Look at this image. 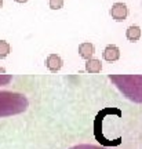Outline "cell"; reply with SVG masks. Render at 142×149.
Wrapping results in <instances>:
<instances>
[{"label": "cell", "instance_id": "6da1fadb", "mask_svg": "<svg viewBox=\"0 0 142 149\" xmlns=\"http://www.w3.org/2000/svg\"><path fill=\"white\" fill-rule=\"evenodd\" d=\"M109 80L127 100L142 104V74H109Z\"/></svg>", "mask_w": 142, "mask_h": 149}, {"label": "cell", "instance_id": "7a4b0ae2", "mask_svg": "<svg viewBox=\"0 0 142 149\" xmlns=\"http://www.w3.org/2000/svg\"><path fill=\"white\" fill-rule=\"evenodd\" d=\"M28 107L26 95L15 91H0V117L19 115L26 111Z\"/></svg>", "mask_w": 142, "mask_h": 149}, {"label": "cell", "instance_id": "3957f363", "mask_svg": "<svg viewBox=\"0 0 142 149\" xmlns=\"http://www.w3.org/2000/svg\"><path fill=\"white\" fill-rule=\"evenodd\" d=\"M109 14H111V17L115 21L121 22L124 21L127 18V15H128V8H127V6L124 3H115L112 6Z\"/></svg>", "mask_w": 142, "mask_h": 149}, {"label": "cell", "instance_id": "277c9868", "mask_svg": "<svg viewBox=\"0 0 142 149\" xmlns=\"http://www.w3.org/2000/svg\"><path fill=\"white\" fill-rule=\"evenodd\" d=\"M62 58L59 57V55H57V54H50L47 57V59H46V66H47V69L50 70V72H58V70L62 68Z\"/></svg>", "mask_w": 142, "mask_h": 149}, {"label": "cell", "instance_id": "5b68a950", "mask_svg": "<svg viewBox=\"0 0 142 149\" xmlns=\"http://www.w3.org/2000/svg\"><path fill=\"white\" fill-rule=\"evenodd\" d=\"M102 57L108 62H115V61L120 58V50L116 46H113V44H109V46L105 47L104 53H102Z\"/></svg>", "mask_w": 142, "mask_h": 149}, {"label": "cell", "instance_id": "8992f818", "mask_svg": "<svg viewBox=\"0 0 142 149\" xmlns=\"http://www.w3.org/2000/svg\"><path fill=\"white\" fill-rule=\"evenodd\" d=\"M94 53H95V47H94L93 43L86 42V43H81V44L79 46V54H80L81 58L91 59L93 58V55H94Z\"/></svg>", "mask_w": 142, "mask_h": 149}, {"label": "cell", "instance_id": "52a82bcc", "mask_svg": "<svg viewBox=\"0 0 142 149\" xmlns=\"http://www.w3.org/2000/svg\"><path fill=\"white\" fill-rule=\"evenodd\" d=\"M126 37L128 42H138L141 39V28L137 25H131V26L127 28L126 31Z\"/></svg>", "mask_w": 142, "mask_h": 149}, {"label": "cell", "instance_id": "ba28073f", "mask_svg": "<svg viewBox=\"0 0 142 149\" xmlns=\"http://www.w3.org/2000/svg\"><path fill=\"white\" fill-rule=\"evenodd\" d=\"M101 69H102V64H101L100 59L95 58L87 59V62H86V70L87 72H90V73H100Z\"/></svg>", "mask_w": 142, "mask_h": 149}, {"label": "cell", "instance_id": "9c48e42d", "mask_svg": "<svg viewBox=\"0 0 142 149\" xmlns=\"http://www.w3.org/2000/svg\"><path fill=\"white\" fill-rule=\"evenodd\" d=\"M10 54V44L6 40H0V58H6Z\"/></svg>", "mask_w": 142, "mask_h": 149}, {"label": "cell", "instance_id": "30bf717a", "mask_svg": "<svg viewBox=\"0 0 142 149\" xmlns=\"http://www.w3.org/2000/svg\"><path fill=\"white\" fill-rule=\"evenodd\" d=\"M48 4L51 10H61L63 7V0H50Z\"/></svg>", "mask_w": 142, "mask_h": 149}, {"label": "cell", "instance_id": "8fae6325", "mask_svg": "<svg viewBox=\"0 0 142 149\" xmlns=\"http://www.w3.org/2000/svg\"><path fill=\"white\" fill-rule=\"evenodd\" d=\"M69 149H105L102 146H95V145H88V144H83V145H74Z\"/></svg>", "mask_w": 142, "mask_h": 149}, {"label": "cell", "instance_id": "7c38bea8", "mask_svg": "<svg viewBox=\"0 0 142 149\" xmlns=\"http://www.w3.org/2000/svg\"><path fill=\"white\" fill-rule=\"evenodd\" d=\"M11 80H13V77H11L10 74H1V73H0V86L8 84Z\"/></svg>", "mask_w": 142, "mask_h": 149}, {"label": "cell", "instance_id": "4fadbf2b", "mask_svg": "<svg viewBox=\"0 0 142 149\" xmlns=\"http://www.w3.org/2000/svg\"><path fill=\"white\" fill-rule=\"evenodd\" d=\"M15 1H17V3H26L28 0H15Z\"/></svg>", "mask_w": 142, "mask_h": 149}, {"label": "cell", "instance_id": "5bb4252c", "mask_svg": "<svg viewBox=\"0 0 142 149\" xmlns=\"http://www.w3.org/2000/svg\"><path fill=\"white\" fill-rule=\"evenodd\" d=\"M4 72H6L4 68H0V73H4Z\"/></svg>", "mask_w": 142, "mask_h": 149}, {"label": "cell", "instance_id": "9a60e30c", "mask_svg": "<svg viewBox=\"0 0 142 149\" xmlns=\"http://www.w3.org/2000/svg\"><path fill=\"white\" fill-rule=\"evenodd\" d=\"M1 6H3V0H0V8H1Z\"/></svg>", "mask_w": 142, "mask_h": 149}]
</instances>
